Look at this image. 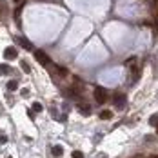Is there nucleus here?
Wrapping results in <instances>:
<instances>
[{
	"label": "nucleus",
	"mask_w": 158,
	"mask_h": 158,
	"mask_svg": "<svg viewBox=\"0 0 158 158\" xmlns=\"http://www.w3.org/2000/svg\"><path fill=\"white\" fill-rule=\"evenodd\" d=\"M35 58L42 64L44 67H48V69H55V67H56V65L53 64V60L49 58V56L44 53V51H42V49H35Z\"/></svg>",
	"instance_id": "f257e3e1"
},
{
	"label": "nucleus",
	"mask_w": 158,
	"mask_h": 158,
	"mask_svg": "<svg viewBox=\"0 0 158 158\" xmlns=\"http://www.w3.org/2000/svg\"><path fill=\"white\" fill-rule=\"evenodd\" d=\"M93 96H95V100L98 102V104H106V102H107V91H106L104 87H100V85H96L95 87Z\"/></svg>",
	"instance_id": "f03ea898"
},
{
	"label": "nucleus",
	"mask_w": 158,
	"mask_h": 158,
	"mask_svg": "<svg viewBox=\"0 0 158 158\" xmlns=\"http://www.w3.org/2000/svg\"><path fill=\"white\" fill-rule=\"evenodd\" d=\"M113 102H114V106L118 107V109H122L124 106H126V102H127V98L124 93H114L113 95Z\"/></svg>",
	"instance_id": "7ed1b4c3"
},
{
	"label": "nucleus",
	"mask_w": 158,
	"mask_h": 158,
	"mask_svg": "<svg viewBox=\"0 0 158 158\" xmlns=\"http://www.w3.org/2000/svg\"><path fill=\"white\" fill-rule=\"evenodd\" d=\"M16 56H18V51H16V48L9 46V48L4 49V58H6V60H15Z\"/></svg>",
	"instance_id": "20e7f679"
},
{
	"label": "nucleus",
	"mask_w": 158,
	"mask_h": 158,
	"mask_svg": "<svg viewBox=\"0 0 158 158\" xmlns=\"http://www.w3.org/2000/svg\"><path fill=\"white\" fill-rule=\"evenodd\" d=\"M16 42H18L22 48L26 49V51H33V44L27 40V38H24V36H18V38H16Z\"/></svg>",
	"instance_id": "39448f33"
},
{
	"label": "nucleus",
	"mask_w": 158,
	"mask_h": 158,
	"mask_svg": "<svg viewBox=\"0 0 158 158\" xmlns=\"http://www.w3.org/2000/svg\"><path fill=\"white\" fill-rule=\"evenodd\" d=\"M78 111L82 113V114H84V116H89V114H91L89 104H84V102H82V104H78Z\"/></svg>",
	"instance_id": "423d86ee"
},
{
	"label": "nucleus",
	"mask_w": 158,
	"mask_h": 158,
	"mask_svg": "<svg viewBox=\"0 0 158 158\" xmlns=\"http://www.w3.org/2000/svg\"><path fill=\"white\" fill-rule=\"evenodd\" d=\"M51 153H53V156H62L64 155V147L62 145H53Z\"/></svg>",
	"instance_id": "0eeeda50"
},
{
	"label": "nucleus",
	"mask_w": 158,
	"mask_h": 158,
	"mask_svg": "<svg viewBox=\"0 0 158 158\" xmlns=\"http://www.w3.org/2000/svg\"><path fill=\"white\" fill-rule=\"evenodd\" d=\"M149 126L158 127V113H155V114H151V116H149Z\"/></svg>",
	"instance_id": "6e6552de"
},
{
	"label": "nucleus",
	"mask_w": 158,
	"mask_h": 158,
	"mask_svg": "<svg viewBox=\"0 0 158 158\" xmlns=\"http://www.w3.org/2000/svg\"><path fill=\"white\" fill-rule=\"evenodd\" d=\"M100 118L102 120H109V118H113V113L107 109H104V111H100Z\"/></svg>",
	"instance_id": "1a4fd4ad"
},
{
	"label": "nucleus",
	"mask_w": 158,
	"mask_h": 158,
	"mask_svg": "<svg viewBox=\"0 0 158 158\" xmlns=\"http://www.w3.org/2000/svg\"><path fill=\"white\" fill-rule=\"evenodd\" d=\"M7 89H9V91H16V89H18V82H16V80L7 82Z\"/></svg>",
	"instance_id": "9d476101"
},
{
	"label": "nucleus",
	"mask_w": 158,
	"mask_h": 158,
	"mask_svg": "<svg viewBox=\"0 0 158 158\" xmlns=\"http://www.w3.org/2000/svg\"><path fill=\"white\" fill-rule=\"evenodd\" d=\"M31 109L35 111V113H40V111L44 109V107H42V104H40V102H33V106H31Z\"/></svg>",
	"instance_id": "9b49d317"
},
{
	"label": "nucleus",
	"mask_w": 158,
	"mask_h": 158,
	"mask_svg": "<svg viewBox=\"0 0 158 158\" xmlns=\"http://www.w3.org/2000/svg\"><path fill=\"white\" fill-rule=\"evenodd\" d=\"M55 71H56L60 77H65V75H67V69H65V67H60V65H56V67H55Z\"/></svg>",
	"instance_id": "f8f14e48"
},
{
	"label": "nucleus",
	"mask_w": 158,
	"mask_h": 158,
	"mask_svg": "<svg viewBox=\"0 0 158 158\" xmlns=\"http://www.w3.org/2000/svg\"><path fill=\"white\" fill-rule=\"evenodd\" d=\"M20 65H22V69H24V73H31V67L27 65L26 60H20Z\"/></svg>",
	"instance_id": "ddd939ff"
},
{
	"label": "nucleus",
	"mask_w": 158,
	"mask_h": 158,
	"mask_svg": "<svg viewBox=\"0 0 158 158\" xmlns=\"http://www.w3.org/2000/svg\"><path fill=\"white\" fill-rule=\"evenodd\" d=\"M2 73H11V67H9L7 64H2V65H0V75H2Z\"/></svg>",
	"instance_id": "4468645a"
},
{
	"label": "nucleus",
	"mask_w": 158,
	"mask_h": 158,
	"mask_svg": "<svg viewBox=\"0 0 158 158\" xmlns=\"http://www.w3.org/2000/svg\"><path fill=\"white\" fill-rule=\"evenodd\" d=\"M73 158H85L82 151H73Z\"/></svg>",
	"instance_id": "2eb2a0df"
},
{
	"label": "nucleus",
	"mask_w": 158,
	"mask_h": 158,
	"mask_svg": "<svg viewBox=\"0 0 158 158\" xmlns=\"http://www.w3.org/2000/svg\"><path fill=\"white\" fill-rule=\"evenodd\" d=\"M20 93H22V96H27V95H29V89H22Z\"/></svg>",
	"instance_id": "dca6fc26"
},
{
	"label": "nucleus",
	"mask_w": 158,
	"mask_h": 158,
	"mask_svg": "<svg viewBox=\"0 0 158 158\" xmlns=\"http://www.w3.org/2000/svg\"><path fill=\"white\" fill-rule=\"evenodd\" d=\"M4 142H7V136H0V143H4Z\"/></svg>",
	"instance_id": "f3484780"
},
{
	"label": "nucleus",
	"mask_w": 158,
	"mask_h": 158,
	"mask_svg": "<svg viewBox=\"0 0 158 158\" xmlns=\"http://www.w3.org/2000/svg\"><path fill=\"white\" fill-rule=\"evenodd\" d=\"M15 2H18V0H15Z\"/></svg>",
	"instance_id": "a211bd4d"
},
{
	"label": "nucleus",
	"mask_w": 158,
	"mask_h": 158,
	"mask_svg": "<svg viewBox=\"0 0 158 158\" xmlns=\"http://www.w3.org/2000/svg\"><path fill=\"white\" fill-rule=\"evenodd\" d=\"M7 158H11V156H7Z\"/></svg>",
	"instance_id": "6ab92c4d"
},
{
	"label": "nucleus",
	"mask_w": 158,
	"mask_h": 158,
	"mask_svg": "<svg viewBox=\"0 0 158 158\" xmlns=\"http://www.w3.org/2000/svg\"><path fill=\"white\" fill-rule=\"evenodd\" d=\"M0 113H2V111H0Z\"/></svg>",
	"instance_id": "aec40b11"
}]
</instances>
